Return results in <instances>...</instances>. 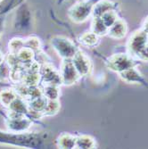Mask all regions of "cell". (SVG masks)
Masks as SVG:
<instances>
[{
  "mask_svg": "<svg viewBox=\"0 0 148 149\" xmlns=\"http://www.w3.org/2000/svg\"><path fill=\"white\" fill-rule=\"evenodd\" d=\"M128 31L129 27L126 21L124 19L119 18L117 22L109 28L107 36L113 39H122L127 36Z\"/></svg>",
  "mask_w": 148,
  "mask_h": 149,
  "instance_id": "obj_10",
  "label": "cell"
},
{
  "mask_svg": "<svg viewBox=\"0 0 148 149\" xmlns=\"http://www.w3.org/2000/svg\"><path fill=\"white\" fill-rule=\"evenodd\" d=\"M101 18H102L104 23L106 25L107 28L109 29L111 26H113L117 22V20L120 17L118 15V13L116 10H111V11H108L105 13H104V15L101 16Z\"/></svg>",
  "mask_w": 148,
  "mask_h": 149,
  "instance_id": "obj_23",
  "label": "cell"
},
{
  "mask_svg": "<svg viewBox=\"0 0 148 149\" xmlns=\"http://www.w3.org/2000/svg\"><path fill=\"white\" fill-rule=\"evenodd\" d=\"M43 96L47 100H58L61 96L60 86L53 84H44L42 87Z\"/></svg>",
  "mask_w": 148,
  "mask_h": 149,
  "instance_id": "obj_16",
  "label": "cell"
},
{
  "mask_svg": "<svg viewBox=\"0 0 148 149\" xmlns=\"http://www.w3.org/2000/svg\"><path fill=\"white\" fill-rule=\"evenodd\" d=\"M61 109V103L58 100H47L45 110L43 112L44 116H54L59 113Z\"/></svg>",
  "mask_w": 148,
  "mask_h": 149,
  "instance_id": "obj_21",
  "label": "cell"
},
{
  "mask_svg": "<svg viewBox=\"0 0 148 149\" xmlns=\"http://www.w3.org/2000/svg\"><path fill=\"white\" fill-rule=\"evenodd\" d=\"M76 136L70 133H62L56 139V146L61 149H72L75 148Z\"/></svg>",
  "mask_w": 148,
  "mask_h": 149,
  "instance_id": "obj_13",
  "label": "cell"
},
{
  "mask_svg": "<svg viewBox=\"0 0 148 149\" xmlns=\"http://www.w3.org/2000/svg\"><path fill=\"white\" fill-rule=\"evenodd\" d=\"M108 28L106 25L104 23L101 17H92L91 21V26H90V31L97 34L98 37H104L107 36L108 33Z\"/></svg>",
  "mask_w": 148,
  "mask_h": 149,
  "instance_id": "obj_15",
  "label": "cell"
},
{
  "mask_svg": "<svg viewBox=\"0 0 148 149\" xmlns=\"http://www.w3.org/2000/svg\"><path fill=\"white\" fill-rule=\"evenodd\" d=\"M136 59L138 60L139 62H147L148 63V43L139 52Z\"/></svg>",
  "mask_w": 148,
  "mask_h": 149,
  "instance_id": "obj_26",
  "label": "cell"
},
{
  "mask_svg": "<svg viewBox=\"0 0 148 149\" xmlns=\"http://www.w3.org/2000/svg\"><path fill=\"white\" fill-rule=\"evenodd\" d=\"M8 110L20 113H24L28 115L29 113V106H28V102H27L24 98L21 97H17L15 100L12 102V104L9 105Z\"/></svg>",
  "mask_w": 148,
  "mask_h": 149,
  "instance_id": "obj_17",
  "label": "cell"
},
{
  "mask_svg": "<svg viewBox=\"0 0 148 149\" xmlns=\"http://www.w3.org/2000/svg\"><path fill=\"white\" fill-rule=\"evenodd\" d=\"M59 72L62 79V84L67 87L76 84L81 78L76 70L72 59H63Z\"/></svg>",
  "mask_w": 148,
  "mask_h": 149,
  "instance_id": "obj_6",
  "label": "cell"
},
{
  "mask_svg": "<svg viewBox=\"0 0 148 149\" xmlns=\"http://www.w3.org/2000/svg\"><path fill=\"white\" fill-rule=\"evenodd\" d=\"M141 29L148 34V16L144 20L143 22V24H142V27H141Z\"/></svg>",
  "mask_w": 148,
  "mask_h": 149,
  "instance_id": "obj_27",
  "label": "cell"
},
{
  "mask_svg": "<svg viewBox=\"0 0 148 149\" xmlns=\"http://www.w3.org/2000/svg\"><path fill=\"white\" fill-rule=\"evenodd\" d=\"M2 22L1 21H0V34H1V31H2Z\"/></svg>",
  "mask_w": 148,
  "mask_h": 149,
  "instance_id": "obj_29",
  "label": "cell"
},
{
  "mask_svg": "<svg viewBox=\"0 0 148 149\" xmlns=\"http://www.w3.org/2000/svg\"><path fill=\"white\" fill-rule=\"evenodd\" d=\"M78 41L79 44L89 48H94L99 45L100 43V37H98L97 34L90 31H86L79 35L78 38Z\"/></svg>",
  "mask_w": 148,
  "mask_h": 149,
  "instance_id": "obj_12",
  "label": "cell"
},
{
  "mask_svg": "<svg viewBox=\"0 0 148 149\" xmlns=\"http://www.w3.org/2000/svg\"><path fill=\"white\" fill-rule=\"evenodd\" d=\"M72 61L79 74L81 77H87L91 74L93 71L92 61L83 51L79 49Z\"/></svg>",
  "mask_w": 148,
  "mask_h": 149,
  "instance_id": "obj_7",
  "label": "cell"
},
{
  "mask_svg": "<svg viewBox=\"0 0 148 149\" xmlns=\"http://www.w3.org/2000/svg\"><path fill=\"white\" fill-rule=\"evenodd\" d=\"M17 56L20 60V62L23 65H26V64H29L35 61L36 53L34 51H32L31 49L24 47L17 53Z\"/></svg>",
  "mask_w": 148,
  "mask_h": 149,
  "instance_id": "obj_19",
  "label": "cell"
},
{
  "mask_svg": "<svg viewBox=\"0 0 148 149\" xmlns=\"http://www.w3.org/2000/svg\"><path fill=\"white\" fill-rule=\"evenodd\" d=\"M18 97L15 89L6 88L0 91V104L3 106L8 108L12 102Z\"/></svg>",
  "mask_w": 148,
  "mask_h": 149,
  "instance_id": "obj_18",
  "label": "cell"
},
{
  "mask_svg": "<svg viewBox=\"0 0 148 149\" xmlns=\"http://www.w3.org/2000/svg\"><path fill=\"white\" fill-rule=\"evenodd\" d=\"M97 0H80L68 10V17L74 23H82L92 16V11Z\"/></svg>",
  "mask_w": 148,
  "mask_h": 149,
  "instance_id": "obj_2",
  "label": "cell"
},
{
  "mask_svg": "<svg viewBox=\"0 0 148 149\" xmlns=\"http://www.w3.org/2000/svg\"><path fill=\"white\" fill-rule=\"evenodd\" d=\"M75 148L79 149H93L97 148V141L90 135L81 134L76 136Z\"/></svg>",
  "mask_w": 148,
  "mask_h": 149,
  "instance_id": "obj_14",
  "label": "cell"
},
{
  "mask_svg": "<svg viewBox=\"0 0 148 149\" xmlns=\"http://www.w3.org/2000/svg\"><path fill=\"white\" fill-rule=\"evenodd\" d=\"M6 125L13 133H24L32 125V121L27 114L8 110Z\"/></svg>",
  "mask_w": 148,
  "mask_h": 149,
  "instance_id": "obj_4",
  "label": "cell"
},
{
  "mask_svg": "<svg viewBox=\"0 0 148 149\" xmlns=\"http://www.w3.org/2000/svg\"><path fill=\"white\" fill-rule=\"evenodd\" d=\"M6 62L8 64L9 68H13L19 64H22V63L20 62L18 56H17V54H13V53H9L6 58Z\"/></svg>",
  "mask_w": 148,
  "mask_h": 149,
  "instance_id": "obj_25",
  "label": "cell"
},
{
  "mask_svg": "<svg viewBox=\"0 0 148 149\" xmlns=\"http://www.w3.org/2000/svg\"><path fill=\"white\" fill-rule=\"evenodd\" d=\"M39 73L41 75V81L44 84H53L57 86L63 85L60 72L57 71L51 63H43L40 67Z\"/></svg>",
  "mask_w": 148,
  "mask_h": 149,
  "instance_id": "obj_8",
  "label": "cell"
},
{
  "mask_svg": "<svg viewBox=\"0 0 148 149\" xmlns=\"http://www.w3.org/2000/svg\"><path fill=\"white\" fill-rule=\"evenodd\" d=\"M119 76L123 81H125L126 83L139 84V85L148 88L147 81L145 79L143 75L140 73V72L136 67H132V68H129L122 72L119 73Z\"/></svg>",
  "mask_w": 148,
  "mask_h": 149,
  "instance_id": "obj_9",
  "label": "cell"
},
{
  "mask_svg": "<svg viewBox=\"0 0 148 149\" xmlns=\"http://www.w3.org/2000/svg\"><path fill=\"white\" fill-rule=\"evenodd\" d=\"M24 47L31 49L35 53H38L41 50L42 44L38 37L32 36V37H29L24 39Z\"/></svg>",
  "mask_w": 148,
  "mask_h": 149,
  "instance_id": "obj_22",
  "label": "cell"
},
{
  "mask_svg": "<svg viewBox=\"0 0 148 149\" xmlns=\"http://www.w3.org/2000/svg\"><path fill=\"white\" fill-rule=\"evenodd\" d=\"M138 63L139 61L129 56L128 53L114 54L104 59L106 68L118 74L132 67H137Z\"/></svg>",
  "mask_w": 148,
  "mask_h": 149,
  "instance_id": "obj_1",
  "label": "cell"
},
{
  "mask_svg": "<svg viewBox=\"0 0 148 149\" xmlns=\"http://www.w3.org/2000/svg\"><path fill=\"white\" fill-rule=\"evenodd\" d=\"M115 9L116 3L111 0H97L93 7L92 17H101L106 12Z\"/></svg>",
  "mask_w": 148,
  "mask_h": 149,
  "instance_id": "obj_11",
  "label": "cell"
},
{
  "mask_svg": "<svg viewBox=\"0 0 148 149\" xmlns=\"http://www.w3.org/2000/svg\"><path fill=\"white\" fill-rule=\"evenodd\" d=\"M41 81V75L39 72H25L22 83L27 87L38 86Z\"/></svg>",
  "mask_w": 148,
  "mask_h": 149,
  "instance_id": "obj_20",
  "label": "cell"
},
{
  "mask_svg": "<svg viewBox=\"0 0 148 149\" xmlns=\"http://www.w3.org/2000/svg\"><path fill=\"white\" fill-rule=\"evenodd\" d=\"M53 49L62 59H72L79 50L72 39L63 36H55L50 40Z\"/></svg>",
  "mask_w": 148,
  "mask_h": 149,
  "instance_id": "obj_3",
  "label": "cell"
},
{
  "mask_svg": "<svg viewBox=\"0 0 148 149\" xmlns=\"http://www.w3.org/2000/svg\"><path fill=\"white\" fill-rule=\"evenodd\" d=\"M4 60H5V57L3 56V54L0 52V68H1V66L3 65V63H4Z\"/></svg>",
  "mask_w": 148,
  "mask_h": 149,
  "instance_id": "obj_28",
  "label": "cell"
},
{
  "mask_svg": "<svg viewBox=\"0 0 148 149\" xmlns=\"http://www.w3.org/2000/svg\"><path fill=\"white\" fill-rule=\"evenodd\" d=\"M24 47V38H13L8 42L9 53L17 54L22 48Z\"/></svg>",
  "mask_w": 148,
  "mask_h": 149,
  "instance_id": "obj_24",
  "label": "cell"
},
{
  "mask_svg": "<svg viewBox=\"0 0 148 149\" xmlns=\"http://www.w3.org/2000/svg\"><path fill=\"white\" fill-rule=\"evenodd\" d=\"M148 43V34L142 29L134 31L128 39L127 53L134 58H137L139 52Z\"/></svg>",
  "mask_w": 148,
  "mask_h": 149,
  "instance_id": "obj_5",
  "label": "cell"
},
{
  "mask_svg": "<svg viewBox=\"0 0 148 149\" xmlns=\"http://www.w3.org/2000/svg\"><path fill=\"white\" fill-rule=\"evenodd\" d=\"M2 1H3V0H0V3H1V2H2Z\"/></svg>",
  "mask_w": 148,
  "mask_h": 149,
  "instance_id": "obj_30",
  "label": "cell"
}]
</instances>
